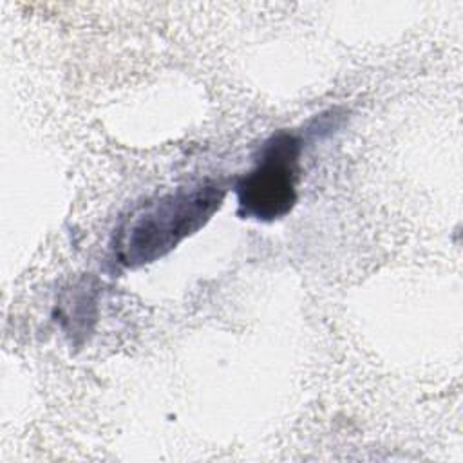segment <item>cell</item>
Returning a JSON list of instances; mask_svg holds the SVG:
<instances>
[{
	"instance_id": "cell-1",
	"label": "cell",
	"mask_w": 463,
	"mask_h": 463,
	"mask_svg": "<svg viewBox=\"0 0 463 463\" xmlns=\"http://www.w3.org/2000/svg\"><path fill=\"white\" fill-rule=\"evenodd\" d=\"M224 194L219 181L206 179L145 204L118 230L112 246L118 262L139 268L165 257L212 219Z\"/></svg>"
},
{
	"instance_id": "cell-2",
	"label": "cell",
	"mask_w": 463,
	"mask_h": 463,
	"mask_svg": "<svg viewBox=\"0 0 463 463\" xmlns=\"http://www.w3.org/2000/svg\"><path fill=\"white\" fill-rule=\"evenodd\" d=\"M300 148V139L284 130L262 145L253 170L235 184L241 217L271 222L293 210Z\"/></svg>"
}]
</instances>
